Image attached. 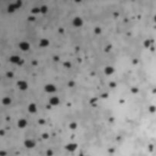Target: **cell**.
<instances>
[{"label":"cell","mask_w":156,"mask_h":156,"mask_svg":"<svg viewBox=\"0 0 156 156\" xmlns=\"http://www.w3.org/2000/svg\"><path fill=\"white\" fill-rule=\"evenodd\" d=\"M44 89L46 92H47V93H54V92H56V90H57V88H56V87L54 84H47L44 86Z\"/></svg>","instance_id":"cell-1"},{"label":"cell","mask_w":156,"mask_h":156,"mask_svg":"<svg viewBox=\"0 0 156 156\" xmlns=\"http://www.w3.org/2000/svg\"><path fill=\"white\" fill-rule=\"evenodd\" d=\"M24 145L28 149H32L36 146V142L32 139H26L24 141Z\"/></svg>","instance_id":"cell-2"},{"label":"cell","mask_w":156,"mask_h":156,"mask_svg":"<svg viewBox=\"0 0 156 156\" xmlns=\"http://www.w3.org/2000/svg\"><path fill=\"white\" fill-rule=\"evenodd\" d=\"M9 61L12 64H15V65H22V63L24 62V61L21 58V57L18 55H12L9 58Z\"/></svg>","instance_id":"cell-3"},{"label":"cell","mask_w":156,"mask_h":156,"mask_svg":"<svg viewBox=\"0 0 156 156\" xmlns=\"http://www.w3.org/2000/svg\"><path fill=\"white\" fill-rule=\"evenodd\" d=\"M17 87L21 91H25L28 89V84L27 81L21 80L17 82Z\"/></svg>","instance_id":"cell-4"},{"label":"cell","mask_w":156,"mask_h":156,"mask_svg":"<svg viewBox=\"0 0 156 156\" xmlns=\"http://www.w3.org/2000/svg\"><path fill=\"white\" fill-rule=\"evenodd\" d=\"M18 47L19 49H21V51L23 52H27L28 51L30 48H31V45L27 41H22V42H20L19 44H18Z\"/></svg>","instance_id":"cell-5"},{"label":"cell","mask_w":156,"mask_h":156,"mask_svg":"<svg viewBox=\"0 0 156 156\" xmlns=\"http://www.w3.org/2000/svg\"><path fill=\"white\" fill-rule=\"evenodd\" d=\"M78 148V144L75 143V142H71V143H68L67 145H66L65 149L66 151H68L69 152H75L76 149Z\"/></svg>","instance_id":"cell-6"},{"label":"cell","mask_w":156,"mask_h":156,"mask_svg":"<svg viewBox=\"0 0 156 156\" xmlns=\"http://www.w3.org/2000/svg\"><path fill=\"white\" fill-rule=\"evenodd\" d=\"M72 25L75 27H81L83 25V20L80 17H78V16H76L72 20Z\"/></svg>","instance_id":"cell-7"},{"label":"cell","mask_w":156,"mask_h":156,"mask_svg":"<svg viewBox=\"0 0 156 156\" xmlns=\"http://www.w3.org/2000/svg\"><path fill=\"white\" fill-rule=\"evenodd\" d=\"M49 103L51 106H57L60 103V99L58 96H52L49 99Z\"/></svg>","instance_id":"cell-8"},{"label":"cell","mask_w":156,"mask_h":156,"mask_svg":"<svg viewBox=\"0 0 156 156\" xmlns=\"http://www.w3.org/2000/svg\"><path fill=\"white\" fill-rule=\"evenodd\" d=\"M28 111L31 114H35L37 111V106L34 102H31L28 106Z\"/></svg>","instance_id":"cell-9"},{"label":"cell","mask_w":156,"mask_h":156,"mask_svg":"<svg viewBox=\"0 0 156 156\" xmlns=\"http://www.w3.org/2000/svg\"><path fill=\"white\" fill-rule=\"evenodd\" d=\"M18 127L20 129H24L28 126V121L25 118H21L19 119L17 122Z\"/></svg>","instance_id":"cell-10"},{"label":"cell","mask_w":156,"mask_h":156,"mask_svg":"<svg viewBox=\"0 0 156 156\" xmlns=\"http://www.w3.org/2000/svg\"><path fill=\"white\" fill-rule=\"evenodd\" d=\"M114 71H115V69L114 67H112V66H107V67H105L104 69V73L107 76L112 75L114 73Z\"/></svg>","instance_id":"cell-11"},{"label":"cell","mask_w":156,"mask_h":156,"mask_svg":"<svg viewBox=\"0 0 156 156\" xmlns=\"http://www.w3.org/2000/svg\"><path fill=\"white\" fill-rule=\"evenodd\" d=\"M12 98L9 96H5L2 99V104L5 106H8L12 104Z\"/></svg>","instance_id":"cell-12"},{"label":"cell","mask_w":156,"mask_h":156,"mask_svg":"<svg viewBox=\"0 0 156 156\" xmlns=\"http://www.w3.org/2000/svg\"><path fill=\"white\" fill-rule=\"evenodd\" d=\"M49 45V39H47L44 38V39H41V40H40V43H39L40 47L46 48V47H47Z\"/></svg>","instance_id":"cell-13"},{"label":"cell","mask_w":156,"mask_h":156,"mask_svg":"<svg viewBox=\"0 0 156 156\" xmlns=\"http://www.w3.org/2000/svg\"><path fill=\"white\" fill-rule=\"evenodd\" d=\"M18 2H17V4H16V5L15 4H10L8 5V11L9 13H13V12H14L15 10L18 8Z\"/></svg>","instance_id":"cell-14"},{"label":"cell","mask_w":156,"mask_h":156,"mask_svg":"<svg viewBox=\"0 0 156 156\" xmlns=\"http://www.w3.org/2000/svg\"><path fill=\"white\" fill-rule=\"evenodd\" d=\"M40 11L42 14H46L48 11V7L46 5H42L41 8H40Z\"/></svg>","instance_id":"cell-15"},{"label":"cell","mask_w":156,"mask_h":156,"mask_svg":"<svg viewBox=\"0 0 156 156\" xmlns=\"http://www.w3.org/2000/svg\"><path fill=\"white\" fill-rule=\"evenodd\" d=\"M31 12L33 13V14H38V13L41 12V11H40V8L35 7L34 8H32L31 9Z\"/></svg>","instance_id":"cell-16"},{"label":"cell","mask_w":156,"mask_h":156,"mask_svg":"<svg viewBox=\"0 0 156 156\" xmlns=\"http://www.w3.org/2000/svg\"><path fill=\"white\" fill-rule=\"evenodd\" d=\"M69 127H70L71 129L75 130V128H77V124H76L75 122H72V123H71L70 124H69Z\"/></svg>","instance_id":"cell-17"},{"label":"cell","mask_w":156,"mask_h":156,"mask_svg":"<svg viewBox=\"0 0 156 156\" xmlns=\"http://www.w3.org/2000/svg\"><path fill=\"white\" fill-rule=\"evenodd\" d=\"M46 155L53 156V151L52 149H47V151H46Z\"/></svg>","instance_id":"cell-18"},{"label":"cell","mask_w":156,"mask_h":156,"mask_svg":"<svg viewBox=\"0 0 156 156\" xmlns=\"http://www.w3.org/2000/svg\"><path fill=\"white\" fill-rule=\"evenodd\" d=\"M94 32H95V34H100L101 33V29L100 27H96V28L94 29Z\"/></svg>","instance_id":"cell-19"},{"label":"cell","mask_w":156,"mask_h":156,"mask_svg":"<svg viewBox=\"0 0 156 156\" xmlns=\"http://www.w3.org/2000/svg\"><path fill=\"white\" fill-rule=\"evenodd\" d=\"M6 76L8 77V78H12V77H13V76H14V74H13V73H12V72H8L7 74H6Z\"/></svg>","instance_id":"cell-20"},{"label":"cell","mask_w":156,"mask_h":156,"mask_svg":"<svg viewBox=\"0 0 156 156\" xmlns=\"http://www.w3.org/2000/svg\"><path fill=\"white\" fill-rule=\"evenodd\" d=\"M42 137L44 138V139H48V138H49V134H47V133H44V134H42Z\"/></svg>","instance_id":"cell-21"},{"label":"cell","mask_w":156,"mask_h":156,"mask_svg":"<svg viewBox=\"0 0 156 156\" xmlns=\"http://www.w3.org/2000/svg\"><path fill=\"white\" fill-rule=\"evenodd\" d=\"M6 154V152H3V151H2V152H0V156H5Z\"/></svg>","instance_id":"cell-22"}]
</instances>
